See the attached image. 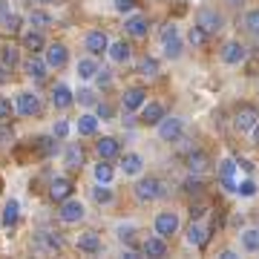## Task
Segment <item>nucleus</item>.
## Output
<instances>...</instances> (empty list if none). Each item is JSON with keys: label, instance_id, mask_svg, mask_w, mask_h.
I'll return each instance as SVG.
<instances>
[{"label": "nucleus", "instance_id": "55", "mask_svg": "<svg viewBox=\"0 0 259 259\" xmlns=\"http://www.w3.org/2000/svg\"><path fill=\"white\" fill-rule=\"evenodd\" d=\"M253 139H256V144H259V121L253 124Z\"/></svg>", "mask_w": 259, "mask_h": 259}, {"label": "nucleus", "instance_id": "6", "mask_svg": "<svg viewBox=\"0 0 259 259\" xmlns=\"http://www.w3.org/2000/svg\"><path fill=\"white\" fill-rule=\"evenodd\" d=\"M47 49V66L49 69H61V66H66V61H69V49L64 47V44H49V47H44Z\"/></svg>", "mask_w": 259, "mask_h": 259}, {"label": "nucleus", "instance_id": "24", "mask_svg": "<svg viewBox=\"0 0 259 259\" xmlns=\"http://www.w3.org/2000/svg\"><path fill=\"white\" fill-rule=\"evenodd\" d=\"M233 170H236V161H233V158H225V161H222V170H219V179H222V185L228 187V190H233V193H236V182H233Z\"/></svg>", "mask_w": 259, "mask_h": 259}, {"label": "nucleus", "instance_id": "14", "mask_svg": "<svg viewBox=\"0 0 259 259\" xmlns=\"http://www.w3.org/2000/svg\"><path fill=\"white\" fill-rule=\"evenodd\" d=\"M47 61L44 58H37V55H29V61L23 64V72L29 75V78H35V81H44L47 78Z\"/></svg>", "mask_w": 259, "mask_h": 259}, {"label": "nucleus", "instance_id": "7", "mask_svg": "<svg viewBox=\"0 0 259 259\" xmlns=\"http://www.w3.org/2000/svg\"><path fill=\"white\" fill-rule=\"evenodd\" d=\"M179 231V216L173 210H164V213H158L156 216V233L158 236H173V233Z\"/></svg>", "mask_w": 259, "mask_h": 259}, {"label": "nucleus", "instance_id": "40", "mask_svg": "<svg viewBox=\"0 0 259 259\" xmlns=\"http://www.w3.org/2000/svg\"><path fill=\"white\" fill-rule=\"evenodd\" d=\"M204 40H207V35H204L199 26H190V32H187V44H193V47H204Z\"/></svg>", "mask_w": 259, "mask_h": 259}, {"label": "nucleus", "instance_id": "31", "mask_svg": "<svg viewBox=\"0 0 259 259\" xmlns=\"http://www.w3.org/2000/svg\"><path fill=\"white\" fill-rule=\"evenodd\" d=\"M95 72H98V64H95L93 58H81L78 61V78L90 81V78H95Z\"/></svg>", "mask_w": 259, "mask_h": 259}, {"label": "nucleus", "instance_id": "53", "mask_svg": "<svg viewBox=\"0 0 259 259\" xmlns=\"http://www.w3.org/2000/svg\"><path fill=\"white\" fill-rule=\"evenodd\" d=\"M219 259H236V253H233V250H222V253H219Z\"/></svg>", "mask_w": 259, "mask_h": 259}, {"label": "nucleus", "instance_id": "10", "mask_svg": "<svg viewBox=\"0 0 259 259\" xmlns=\"http://www.w3.org/2000/svg\"><path fill=\"white\" fill-rule=\"evenodd\" d=\"M207 239H210V231H207L204 225H199V222H190V228H187V245H193V248H204Z\"/></svg>", "mask_w": 259, "mask_h": 259}, {"label": "nucleus", "instance_id": "9", "mask_svg": "<svg viewBox=\"0 0 259 259\" xmlns=\"http://www.w3.org/2000/svg\"><path fill=\"white\" fill-rule=\"evenodd\" d=\"M147 101V93H144V87H130L127 93H124V110L127 112H136L141 110V104Z\"/></svg>", "mask_w": 259, "mask_h": 259}, {"label": "nucleus", "instance_id": "33", "mask_svg": "<svg viewBox=\"0 0 259 259\" xmlns=\"http://www.w3.org/2000/svg\"><path fill=\"white\" fill-rule=\"evenodd\" d=\"M242 248L250 250V253L259 250V231H256V228H248V231L242 233Z\"/></svg>", "mask_w": 259, "mask_h": 259}, {"label": "nucleus", "instance_id": "38", "mask_svg": "<svg viewBox=\"0 0 259 259\" xmlns=\"http://www.w3.org/2000/svg\"><path fill=\"white\" fill-rule=\"evenodd\" d=\"M93 199L98 204H110L112 202V193H110V187L107 185H98V187H93Z\"/></svg>", "mask_w": 259, "mask_h": 259}, {"label": "nucleus", "instance_id": "37", "mask_svg": "<svg viewBox=\"0 0 259 259\" xmlns=\"http://www.w3.org/2000/svg\"><path fill=\"white\" fill-rule=\"evenodd\" d=\"M0 23H3V26L9 29V32H15L20 20H18V15H15V12H6L3 6H0Z\"/></svg>", "mask_w": 259, "mask_h": 259}, {"label": "nucleus", "instance_id": "2", "mask_svg": "<svg viewBox=\"0 0 259 259\" xmlns=\"http://www.w3.org/2000/svg\"><path fill=\"white\" fill-rule=\"evenodd\" d=\"M136 196H139L141 202H156V199H161L164 196V185H161V179H141L139 185H136Z\"/></svg>", "mask_w": 259, "mask_h": 259}, {"label": "nucleus", "instance_id": "36", "mask_svg": "<svg viewBox=\"0 0 259 259\" xmlns=\"http://www.w3.org/2000/svg\"><path fill=\"white\" fill-rule=\"evenodd\" d=\"M256 190H259V187H256V182H253V179L236 182V193H239V196H248V199H250V196H256Z\"/></svg>", "mask_w": 259, "mask_h": 259}, {"label": "nucleus", "instance_id": "4", "mask_svg": "<svg viewBox=\"0 0 259 259\" xmlns=\"http://www.w3.org/2000/svg\"><path fill=\"white\" fill-rule=\"evenodd\" d=\"M156 127H158V139L161 141H179L182 139V118H173V115L167 118L164 115Z\"/></svg>", "mask_w": 259, "mask_h": 259}, {"label": "nucleus", "instance_id": "21", "mask_svg": "<svg viewBox=\"0 0 259 259\" xmlns=\"http://www.w3.org/2000/svg\"><path fill=\"white\" fill-rule=\"evenodd\" d=\"M121 170H124V176H139L141 170H144V161H141L139 153H127L124 161H121Z\"/></svg>", "mask_w": 259, "mask_h": 259}, {"label": "nucleus", "instance_id": "44", "mask_svg": "<svg viewBox=\"0 0 259 259\" xmlns=\"http://www.w3.org/2000/svg\"><path fill=\"white\" fill-rule=\"evenodd\" d=\"M69 136V121H58L55 124V139H66Z\"/></svg>", "mask_w": 259, "mask_h": 259}, {"label": "nucleus", "instance_id": "32", "mask_svg": "<svg viewBox=\"0 0 259 259\" xmlns=\"http://www.w3.org/2000/svg\"><path fill=\"white\" fill-rule=\"evenodd\" d=\"M18 216H20V204L15 202V199H9L6 207H3V225H6V228L15 225V222H18Z\"/></svg>", "mask_w": 259, "mask_h": 259}, {"label": "nucleus", "instance_id": "20", "mask_svg": "<svg viewBox=\"0 0 259 259\" xmlns=\"http://www.w3.org/2000/svg\"><path fill=\"white\" fill-rule=\"evenodd\" d=\"M107 55H110L115 64H127L130 55H133V49H130L124 40H115V44H110V47H107Z\"/></svg>", "mask_w": 259, "mask_h": 259}, {"label": "nucleus", "instance_id": "22", "mask_svg": "<svg viewBox=\"0 0 259 259\" xmlns=\"http://www.w3.org/2000/svg\"><path fill=\"white\" fill-rule=\"evenodd\" d=\"M64 164L69 167V170H81V167H83V150L78 147V144H69V147H66Z\"/></svg>", "mask_w": 259, "mask_h": 259}, {"label": "nucleus", "instance_id": "29", "mask_svg": "<svg viewBox=\"0 0 259 259\" xmlns=\"http://www.w3.org/2000/svg\"><path fill=\"white\" fill-rule=\"evenodd\" d=\"M44 47H47V44H44V35H40V32H29V35H23V49H29L32 55H37Z\"/></svg>", "mask_w": 259, "mask_h": 259}, {"label": "nucleus", "instance_id": "41", "mask_svg": "<svg viewBox=\"0 0 259 259\" xmlns=\"http://www.w3.org/2000/svg\"><path fill=\"white\" fill-rule=\"evenodd\" d=\"M75 98H78V104H83V107H93V104H98V101H95L93 90H78V95H75Z\"/></svg>", "mask_w": 259, "mask_h": 259}, {"label": "nucleus", "instance_id": "26", "mask_svg": "<svg viewBox=\"0 0 259 259\" xmlns=\"http://www.w3.org/2000/svg\"><path fill=\"white\" fill-rule=\"evenodd\" d=\"M187 170H190V173H204V170H207V156H204L202 150H193V153L187 156Z\"/></svg>", "mask_w": 259, "mask_h": 259}, {"label": "nucleus", "instance_id": "50", "mask_svg": "<svg viewBox=\"0 0 259 259\" xmlns=\"http://www.w3.org/2000/svg\"><path fill=\"white\" fill-rule=\"evenodd\" d=\"M12 139H15V136H12V130L9 127H0V144H12Z\"/></svg>", "mask_w": 259, "mask_h": 259}, {"label": "nucleus", "instance_id": "17", "mask_svg": "<svg viewBox=\"0 0 259 259\" xmlns=\"http://www.w3.org/2000/svg\"><path fill=\"white\" fill-rule=\"evenodd\" d=\"M95 150H98V156H101V158H115V156L121 153L118 141L112 139V136H104V139H98V141H95Z\"/></svg>", "mask_w": 259, "mask_h": 259}, {"label": "nucleus", "instance_id": "27", "mask_svg": "<svg viewBox=\"0 0 259 259\" xmlns=\"http://www.w3.org/2000/svg\"><path fill=\"white\" fill-rule=\"evenodd\" d=\"M29 26H35L37 32H40V29H47V26H52V15H49V12H44V9L29 12Z\"/></svg>", "mask_w": 259, "mask_h": 259}, {"label": "nucleus", "instance_id": "47", "mask_svg": "<svg viewBox=\"0 0 259 259\" xmlns=\"http://www.w3.org/2000/svg\"><path fill=\"white\" fill-rule=\"evenodd\" d=\"M185 190H187V193H199V190H202V182H199V179H187Z\"/></svg>", "mask_w": 259, "mask_h": 259}, {"label": "nucleus", "instance_id": "35", "mask_svg": "<svg viewBox=\"0 0 259 259\" xmlns=\"http://www.w3.org/2000/svg\"><path fill=\"white\" fill-rule=\"evenodd\" d=\"M139 72L144 75V78H156L158 75V61L156 58H144V61L139 64Z\"/></svg>", "mask_w": 259, "mask_h": 259}, {"label": "nucleus", "instance_id": "23", "mask_svg": "<svg viewBox=\"0 0 259 259\" xmlns=\"http://www.w3.org/2000/svg\"><path fill=\"white\" fill-rule=\"evenodd\" d=\"M141 250H144L147 256H164V253H167L164 236H150V239H144V245H141Z\"/></svg>", "mask_w": 259, "mask_h": 259}, {"label": "nucleus", "instance_id": "39", "mask_svg": "<svg viewBox=\"0 0 259 259\" xmlns=\"http://www.w3.org/2000/svg\"><path fill=\"white\" fill-rule=\"evenodd\" d=\"M245 26H248L250 35H259V9H250L245 15Z\"/></svg>", "mask_w": 259, "mask_h": 259}, {"label": "nucleus", "instance_id": "12", "mask_svg": "<svg viewBox=\"0 0 259 259\" xmlns=\"http://www.w3.org/2000/svg\"><path fill=\"white\" fill-rule=\"evenodd\" d=\"M18 112L20 115H37L40 112V98L35 93H20L18 95Z\"/></svg>", "mask_w": 259, "mask_h": 259}, {"label": "nucleus", "instance_id": "45", "mask_svg": "<svg viewBox=\"0 0 259 259\" xmlns=\"http://www.w3.org/2000/svg\"><path fill=\"white\" fill-rule=\"evenodd\" d=\"M95 81L101 83V87H107V83L112 81V75H110V69H101V66H98V72H95Z\"/></svg>", "mask_w": 259, "mask_h": 259}, {"label": "nucleus", "instance_id": "11", "mask_svg": "<svg viewBox=\"0 0 259 259\" xmlns=\"http://www.w3.org/2000/svg\"><path fill=\"white\" fill-rule=\"evenodd\" d=\"M83 47H87V52H90V55H101V52H107L110 40H107V35H104V32H90V35L83 37Z\"/></svg>", "mask_w": 259, "mask_h": 259}, {"label": "nucleus", "instance_id": "19", "mask_svg": "<svg viewBox=\"0 0 259 259\" xmlns=\"http://www.w3.org/2000/svg\"><path fill=\"white\" fill-rule=\"evenodd\" d=\"M147 26H150V23H147L144 15H130L127 23H124V29H127L133 37H144V35H147Z\"/></svg>", "mask_w": 259, "mask_h": 259}, {"label": "nucleus", "instance_id": "52", "mask_svg": "<svg viewBox=\"0 0 259 259\" xmlns=\"http://www.w3.org/2000/svg\"><path fill=\"white\" fill-rule=\"evenodd\" d=\"M239 167H242V170H248V173H250V170H253V164H250L248 158H239Z\"/></svg>", "mask_w": 259, "mask_h": 259}, {"label": "nucleus", "instance_id": "25", "mask_svg": "<svg viewBox=\"0 0 259 259\" xmlns=\"http://www.w3.org/2000/svg\"><path fill=\"white\" fill-rule=\"evenodd\" d=\"M93 176H95V182H98V185H110L112 176H115V170H112V164H107V158H101V161L95 164Z\"/></svg>", "mask_w": 259, "mask_h": 259}, {"label": "nucleus", "instance_id": "8", "mask_svg": "<svg viewBox=\"0 0 259 259\" xmlns=\"http://www.w3.org/2000/svg\"><path fill=\"white\" fill-rule=\"evenodd\" d=\"M49 98H52V104H55L58 110H66V107H72V101H75L72 90H69L66 83H58V87H52Z\"/></svg>", "mask_w": 259, "mask_h": 259}, {"label": "nucleus", "instance_id": "57", "mask_svg": "<svg viewBox=\"0 0 259 259\" xmlns=\"http://www.w3.org/2000/svg\"><path fill=\"white\" fill-rule=\"evenodd\" d=\"M37 3H52V0H37Z\"/></svg>", "mask_w": 259, "mask_h": 259}, {"label": "nucleus", "instance_id": "42", "mask_svg": "<svg viewBox=\"0 0 259 259\" xmlns=\"http://www.w3.org/2000/svg\"><path fill=\"white\" fill-rule=\"evenodd\" d=\"M12 112H15L12 101H9V98H3V95H0V118H12Z\"/></svg>", "mask_w": 259, "mask_h": 259}, {"label": "nucleus", "instance_id": "51", "mask_svg": "<svg viewBox=\"0 0 259 259\" xmlns=\"http://www.w3.org/2000/svg\"><path fill=\"white\" fill-rule=\"evenodd\" d=\"M37 141H40V150H44V153H52V150H55L52 139H37Z\"/></svg>", "mask_w": 259, "mask_h": 259}, {"label": "nucleus", "instance_id": "28", "mask_svg": "<svg viewBox=\"0 0 259 259\" xmlns=\"http://www.w3.org/2000/svg\"><path fill=\"white\" fill-rule=\"evenodd\" d=\"M95 130H98V118L95 115H90V112L78 115V133L81 136H95Z\"/></svg>", "mask_w": 259, "mask_h": 259}, {"label": "nucleus", "instance_id": "49", "mask_svg": "<svg viewBox=\"0 0 259 259\" xmlns=\"http://www.w3.org/2000/svg\"><path fill=\"white\" fill-rule=\"evenodd\" d=\"M133 6H136V0H115V9L118 12H133Z\"/></svg>", "mask_w": 259, "mask_h": 259}, {"label": "nucleus", "instance_id": "43", "mask_svg": "<svg viewBox=\"0 0 259 259\" xmlns=\"http://www.w3.org/2000/svg\"><path fill=\"white\" fill-rule=\"evenodd\" d=\"M118 239H121V242H133V239H136V231H133L130 225H127V228L121 225V228H118Z\"/></svg>", "mask_w": 259, "mask_h": 259}, {"label": "nucleus", "instance_id": "5", "mask_svg": "<svg viewBox=\"0 0 259 259\" xmlns=\"http://www.w3.org/2000/svg\"><path fill=\"white\" fill-rule=\"evenodd\" d=\"M256 121H259V110H256V107H250V104H245V107H239L236 118H233V124H236V130H239V133H250Z\"/></svg>", "mask_w": 259, "mask_h": 259}, {"label": "nucleus", "instance_id": "15", "mask_svg": "<svg viewBox=\"0 0 259 259\" xmlns=\"http://www.w3.org/2000/svg\"><path fill=\"white\" fill-rule=\"evenodd\" d=\"M75 245H78V250H83V253H98V250H101V236L95 231H87V233L78 236Z\"/></svg>", "mask_w": 259, "mask_h": 259}, {"label": "nucleus", "instance_id": "48", "mask_svg": "<svg viewBox=\"0 0 259 259\" xmlns=\"http://www.w3.org/2000/svg\"><path fill=\"white\" fill-rule=\"evenodd\" d=\"M179 35V29L173 26V23H167L164 29H161V40H170V37H176Z\"/></svg>", "mask_w": 259, "mask_h": 259}, {"label": "nucleus", "instance_id": "3", "mask_svg": "<svg viewBox=\"0 0 259 259\" xmlns=\"http://www.w3.org/2000/svg\"><path fill=\"white\" fill-rule=\"evenodd\" d=\"M58 216H61V222L75 225V222H81L83 216H87V210H83L81 202H75L72 196H69V199H64V202H61V210H58Z\"/></svg>", "mask_w": 259, "mask_h": 259}, {"label": "nucleus", "instance_id": "46", "mask_svg": "<svg viewBox=\"0 0 259 259\" xmlns=\"http://www.w3.org/2000/svg\"><path fill=\"white\" fill-rule=\"evenodd\" d=\"M98 118H101V121H110L112 118V107H110V104H98Z\"/></svg>", "mask_w": 259, "mask_h": 259}, {"label": "nucleus", "instance_id": "1", "mask_svg": "<svg viewBox=\"0 0 259 259\" xmlns=\"http://www.w3.org/2000/svg\"><path fill=\"white\" fill-rule=\"evenodd\" d=\"M196 26L202 29L204 35H216V32L225 26V20H222V15H219L216 9L202 6V9H199V15H196Z\"/></svg>", "mask_w": 259, "mask_h": 259}, {"label": "nucleus", "instance_id": "30", "mask_svg": "<svg viewBox=\"0 0 259 259\" xmlns=\"http://www.w3.org/2000/svg\"><path fill=\"white\" fill-rule=\"evenodd\" d=\"M0 66L12 72V69L18 66V49H15V47H3V49H0Z\"/></svg>", "mask_w": 259, "mask_h": 259}, {"label": "nucleus", "instance_id": "56", "mask_svg": "<svg viewBox=\"0 0 259 259\" xmlns=\"http://www.w3.org/2000/svg\"><path fill=\"white\" fill-rule=\"evenodd\" d=\"M228 3H231V6H239V3H242V0H228Z\"/></svg>", "mask_w": 259, "mask_h": 259}, {"label": "nucleus", "instance_id": "34", "mask_svg": "<svg viewBox=\"0 0 259 259\" xmlns=\"http://www.w3.org/2000/svg\"><path fill=\"white\" fill-rule=\"evenodd\" d=\"M164 55L170 58V61H176V58H182V40L176 37H170V40H164Z\"/></svg>", "mask_w": 259, "mask_h": 259}, {"label": "nucleus", "instance_id": "16", "mask_svg": "<svg viewBox=\"0 0 259 259\" xmlns=\"http://www.w3.org/2000/svg\"><path fill=\"white\" fill-rule=\"evenodd\" d=\"M161 118H164V107H161V104H156V101L141 104V121H144V124H158Z\"/></svg>", "mask_w": 259, "mask_h": 259}, {"label": "nucleus", "instance_id": "13", "mask_svg": "<svg viewBox=\"0 0 259 259\" xmlns=\"http://www.w3.org/2000/svg\"><path fill=\"white\" fill-rule=\"evenodd\" d=\"M245 55H248V49L242 47L239 40H231V44H225L222 47V61L225 64H242Z\"/></svg>", "mask_w": 259, "mask_h": 259}, {"label": "nucleus", "instance_id": "54", "mask_svg": "<svg viewBox=\"0 0 259 259\" xmlns=\"http://www.w3.org/2000/svg\"><path fill=\"white\" fill-rule=\"evenodd\" d=\"M6 78H9V69H3V66H0V83H6Z\"/></svg>", "mask_w": 259, "mask_h": 259}, {"label": "nucleus", "instance_id": "18", "mask_svg": "<svg viewBox=\"0 0 259 259\" xmlns=\"http://www.w3.org/2000/svg\"><path fill=\"white\" fill-rule=\"evenodd\" d=\"M49 196H52L55 202L69 199V196H72V182H69V179H55V182L49 185Z\"/></svg>", "mask_w": 259, "mask_h": 259}]
</instances>
